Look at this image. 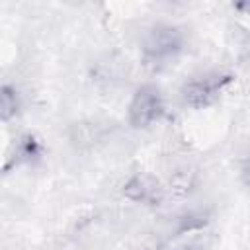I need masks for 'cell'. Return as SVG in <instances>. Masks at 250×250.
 <instances>
[{
	"label": "cell",
	"instance_id": "cell-5",
	"mask_svg": "<svg viewBox=\"0 0 250 250\" xmlns=\"http://www.w3.org/2000/svg\"><path fill=\"white\" fill-rule=\"evenodd\" d=\"M41 154V145L33 135H21L16 141V150H14V160L20 162H29L35 156Z\"/></svg>",
	"mask_w": 250,
	"mask_h": 250
},
{
	"label": "cell",
	"instance_id": "cell-6",
	"mask_svg": "<svg viewBox=\"0 0 250 250\" xmlns=\"http://www.w3.org/2000/svg\"><path fill=\"white\" fill-rule=\"evenodd\" d=\"M18 109H20V98H18L16 88L4 84L0 88V117H2V121H10L12 117H16Z\"/></svg>",
	"mask_w": 250,
	"mask_h": 250
},
{
	"label": "cell",
	"instance_id": "cell-3",
	"mask_svg": "<svg viewBox=\"0 0 250 250\" xmlns=\"http://www.w3.org/2000/svg\"><path fill=\"white\" fill-rule=\"evenodd\" d=\"M182 33L172 27V25H156L154 29L148 31L143 51L146 61L154 62V64H162L170 59H174L180 49H182Z\"/></svg>",
	"mask_w": 250,
	"mask_h": 250
},
{
	"label": "cell",
	"instance_id": "cell-4",
	"mask_svg": "<svg viewBox=\"0 0 250 250\" xmlns=\"http://www.w3.org/2000/svg\"><path fill=\"white\" fill-rule=\"evenodd\" d=\"M123 195L135 203H143V205H148V207H156L162 203L164 199V188L162 184L152 176V174H146V172H139V174H133L125 186H123Z\"/></svg>",
	"mask_w": 250,
	"mask_h": 250
},
{
	"label": "cell",
	"instance_id": "cell-8",
	"mask_svg": "<svg viewBox=\"0 0 250 250\" xmlns=\"http://www.w3.org/2000/svg\"><path fill=\"white\" fill-rule=\"evenodd\" d=\"M174 250H199L195 244H182V246H178V248H174Z\"/></svg>",
	"mask_w": 250,
	"mask_h": 250
},
{
	"label": "cell",
	"instance_id": "cell-7",
	"mask_svg": "<svg viewBox=\"0 0 250 250\" xmlns=\"http://www.w3.org/2000/svg\"><path fill=\"white\" fill-rule=\"evenodd\" d=\"M240 178H242V182L250 188V156H246V158L242 160V164H240Z\"/></svg>",
	"mask_w": 250,
	"mask_h": 250
},
{
	"label": "cell",
	"instance_id": "cell-1",
	"mask_svg": "<svg viewBox=\"0 0 250 250\" xmlns=\"http://www.w3.org/2000/svg\"><path fill=\"white\" fill-rule=\"evenodd\" d=\"M232 80L234 78L229 72H219V70L205 72V74L189 78L182 86L180 94H182V100L186 105H189L193 109H201V107L211 105Z\"/></svg>",
	"mask_w": 250,
	"mask_h": 250
},
{
	"label": "cell",
	"instance_id": "cell-2",
	"mask_svg": "<svg viewBox=\"0 0 250 250\" xmlns=\"http://www.w3.org/2000/svg\"><path fill=\"white\" fill-rule=\"evenodd\" d=\"M162 113H164V100L160 90L154 86H141L133 94L127 109L129 123L137 129H145L152 125L162 117Z\"/></svg>",
	"mask_w": 250,
	"mask_h": 250
}]
</instances>
